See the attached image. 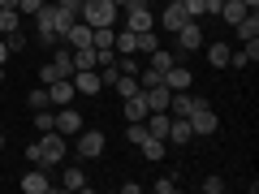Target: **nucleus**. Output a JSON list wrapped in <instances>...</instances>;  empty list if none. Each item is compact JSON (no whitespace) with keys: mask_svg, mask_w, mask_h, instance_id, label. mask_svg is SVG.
I'll return each instance as SVG.
<instances>
[{"mask_svg":"<svg viewBox=\"0 0 259 194\" xmlns=\"http://www.w3.org/2000/svg\"><path fill=\"white\" fill-rule=\"evenodd\" d=\"M259 61V39H250V43H242L238 52L229 56V65H238V69H246V65H255Z\"/></svg>","mask_w":259,"mask_h":194,"instance_id":"nucleus-20","label":"nucleus"},{"mask_svg":"<svg viewBox=\"0 0 259 194\" xmlns=\"http://www.w3.org/2000/svg\"><path fill=\"white\" fill-rule=\"evenodd\" d=\"M69 82H74V91H78V95H100V91H104L100 69H74V78H69Z\"/></svg>","mask_w":259,"mask_h":194,"instance_id":"nucleus-6","label":"nucleus"},{"mask_svg":"<svg viewBox=\"0 0 259 194\" xmlns=\"http://www.w3.org/2000/svg\"><path fill=\"white\" fill-rule=\"evenodd\" d=\"M69 52H74V69H95V47H69Z\"/></svg>","mask_w":259,"mask_h":194,"instance_id":"nucleus-28","label":"nucleus"},{"mask_svg":"<svg viewBox=\"0 0 259 194\" xmlns=\"http://www.w3.org/2000/svg\"><path fill=\"white\" fill-rule=\"evenodd\" d=\"M9 61V43H5V39H0V65Z\"/></svg>","mask_w":259,"mask_h":194,"instance_id":"nucleus-37","label":"nucleus"},{"mask_svg":"<svg viewBox=\"0 0 259 194\" xmlns=\"http://www.w3.org/2000/svg\"><path fill=\"white\" fill-rule=\"evenodd\" d=\"M112 5H117V9H121V5H125V0H112Z\"/></svg>","mask_w":259,"mask_h":194,"instance_id":"nucleus-39","label":"nucleus"},{"mask_svg":"<svg viewBox=\"0 0 259 194\" xmlns=\"http://www.w3.org/2000/svg\"><path fill=\"white\" fill-rule=\"evenodd\" d=\"M125 121H147V100H143V91L125 100Z\"/></svg>","mask_w":259,"mask_h":194,"instance_id":"nucleus-25","label":"nucleus"},{"mask_svg":"<svg viewBox=\"0 0 259 194\" xmlns=\"http://www.w3.org/2000/svg\"><path fill=\"white\" fill-rule=\"evenodd\" d=\"M91 35H95V26H87V22L78 18L74 26L65 30V47H91Z\"/></svg>","mask_w":259,"mask_h":194,"instance_id":"nucleus-14","label":"nucleus"},{"mask_svg":"<svg viewBox=\"0 0 259 194\" xmlns=\"http://www.w3.org/2000/svg\"><path fill=\"white\" fill-rule=\"evenodd\" d=\"M194 104H199V95H190V91H173V95H168V117H190Z\"/></svg>","mask_w":259,"mask_h":194,"instance_id":"nucleus-13","label":"nucleus"},{"mask_svg":"<svg viewBox=\"0 0 259 194\" xmlns=\"http://www.w3.org/2000/svg\"><path fill=\"white\" fill-rule=\"evenodd\" d=\"M160 82L168 86V91H190V82H194V74L186 69V65H173V69H164V78Z\"/></svg>","mask_w":259,"mask_h":194,"instance_id":"nucleus-12","label":"nucleus"},{"mask_svg":"<svg viewBox=\"0 0 259 194\" xmlns=\"http://www.w3.org/2000/svg\"><path fill=\"white\" fill-rule=\"evenodd\" d=\"M177 185H182V177H177V173H164V177H156V181H151V190H156V194H173Z\"/></svg>","mask_w":259,"mask_h":194,"instance_id":"nucleus-30","label":"nucleus"},{"mask_svg":"<svg viewBox=\"0 0 259 194\" xmlns=\"http://www.w3.org/2000/svg\"><path fill=\"white\" fill-rule=\"evenodd\" d=\"M233 35H238V43H250V39H259V13L250 9L246 18H242L238 26H233Z\"/></svg>","mask_w":259,"mask_h":194,"instance_id":"nucleus-18","label":"nucleus"},{"mask_svg":"<svg viewBox=\"0 0 259 194\" xmlns=\"http://www.w3.org/2000/svg\"><path fill=\"white\" fill-rule=\"evenodd\" d=\"M177 65V56L168 52V47H156V52H151V61H147V69H156L160 78H164V69H173Z\"/></svg>","mask_w":259,"mask_h":194,"instance_id":"nucleus-22","label":"nucleus"},{"mask_svg":"<svg viewBox=\"0 0 259 194\" xmlns=\"http://www.w3.org/2000/svg\"><path fill=\"white\" fill-rule=\"evenodd\" d=\"M0 147H5V134H0Z\"/></svg>","mask_w":259,"mask_h":194,"instance_id":"nucleus-40","label":"nucleus"},{"mask_svg":"<svg viewBox=\"0 0 259 194\" xmlns=\"http://www.w3.org/2000/svg\"><path fill=\"white\" fill-rule=\"evenodd\" d=\"M182 9H186V18H190V22H199L203 13H212V0H182Z\"/></svg>","mask_w":259,"mask_h":194,"instance_id":"nucleus-29","label":"nucleus"},{"mask_svg":"<svg viewBox=\"0 0 259 194\" xmlns=\"http://www.w3.org/2000/svg\"><path fill=\"white\" fill-rule=\"evenodd\" d=\"M18 9H0V35H9V30H18Z\"/></svg>","mask_w":259,"mask_h":194,"instance_id":"nucleus-33","label":"nucleus"},{"mask_svg":"<svg viewBox=\"0 0 259 194\" xmlns=\"http://www.w3.org/2000/svg\"><path fill=\"white\" fill-rule=\"evenodd\" d=\"M52 69H56V74H61V78H74V52H69V47H52Z\"/></svg>","mask_w":259,"mask_h":194,"instance_id":"nucleus-19","label":"nucleus"},{"mask_svg":"<svg viewBox=\"0 0 259 194\" xmlns=\"http://www.w3.org/2000/svg\"><path fill=\"white\" fill-rule=\"evenodd\" d=\"M39 78H44V86H48V82H56V78H61V74H56V69H52V61H48L44 69H39Z\"/></svg>","mask_w":259,"mask_h":194,"instance_id":"nucleus-36","label":"nucleus"},{"mask_svg":"<svg viewBox=\"0 0 259 194\" xmlns=\"http://www.w3.org/2000/svg\"><path fill=\"white\" fill-rule=\"evenodd\" d=\"M139 5H151V0H139Z\"/></svg>","mask_w":259,"mask_h":194,"instance_id":"nucleus-42","label":"nucleus"},{"mask_svg":"<svg viewBox=\"0 0 259 194\" xmlns=\"http://www.w3.org/2000/svg\"><path fill=\"white\" fill-rule=\"evenodd\" d=\"M61 190L82 194V190H87V173H82V168H65V173H61Z\"/></svg>","mask_w":259,"mask_h":194,"instance_id":"nucleus-21","label":"nucleus"},{"mask_svg":"<svg viewBox=\"0 0 259 194\" xmlns=\"http://www.w3.org/2000/svg\"><path fill=\"white\" fill-rule=\"evenodd\" d=\"M112 47H117L121 56H125V52H139V35H134V30H117V35H112Z\"/></svg>","mask_w":259,"mask_h":194,"instance_id":"nucleus-27","label":"nucleus"},{"mask_svg":"<svg viewBox=\"0 0 259 194\" xmlns=\"http://www.w3.org/2000/svg\"><path fill=\"white\" fill-rule=\"evenodd\" d=\"M121 9H125V30H134V35H147V30H156V13H151V5L125 0Z\"/></svg>","mask_w":259,"mask_h":194,"instance_id":"nucleus-2","label":"nucleus"},{"mask_svg":"<svg viewBox=\"0 0 259 194\" xmlns=\"http://www.w3.org/2000/svg\"><path fill=\"white\" fill-rule=\"evenodd\" d=\"M65 134H56V129H48V134H39V142H30L26 147V160L30 164H44V168H52V164H61L65 160Z\"/></svg>","mask_w":259,"mask_h":194,"instance_id":"nucleus-1","label":"nucleus"},{"mask_svg":"<svg viewBox=\"0 0 259 194\" xmlns=\"http://www.w3.org/2000/svg\"><path fill=\"white\" fill-rule=\"evenodd\" d=\"M0 39L9 43V52H22V47H26V35H22V30H9V35H0Z\"/></svg>","mask_w":259,"mask_h":194,"instance_id":"nucleus-34","label":"nucleus"},{"mask_svg":"<svg viewBox=\"0 0 259 194\" xmlns=\"http://www.w3.org/2000/svg\"><path fill=\"white\" fill-rule=\"evenodd\" d=\"M186 121H190V129H194V134H203V138L221 129V121H216V112H212V104H207V100H199V104H194V112H190Z\"/></svg>","mask_w":259,"mask_h":194,"instance_id":"nucleus-4","label":"nucleus"},{"mask_svg":"<svg viewBox=\"0 0 259 194\" xmlns=\"http://www.w3.org/2000/svg\"><path fill=\"white\" fill-rule=\"evenodd\" d=\"M74 82H69V78H56V82H48V104H52V108H65V104H74Z\"/></svg>","mask_w":259,"mask_h":194,"instance_id":"nucleus-7","label":"nucleus"},{"mask_svg":"<svg viewBox=\"0 0 259 194\" xmlns=\"http://www.w3.org/2000/svg\"><path fill=\"white\" fill-rule=\"evenodd\" d=\"M22 190H26V194H48V190H52V181H48V168L35 164L26 177H22Z\"/></svg>","mask_w":259,"mask_h":194,"instance_id":"nucleus-9","label":"nucleus"},{"mask_svg":"<svg viewBox=\"0 0 259 194\" xmlns=\"http://www.w3.org/2000/svg\"><path fill=\"white\" fill-rule=\"evenodd\" d=\"M194 138V129L186 117H168V142H177V147H186V142Z\"/></svg>","mask_w":259,"mask_h":194,"instance_id":"nucleus-16","label":"nucleus"},{"mask_svg":"<svg viewBox=\"0 0 259 194\" xmlns=\"http://www.w3.org/2000/svg\"><path fill=\"white\" fill-rule=\"evenodd\" d=\"M186 22H190V18H186V9H182V5H168V9H160V26H164V30H173V35L186 26Z\"/></svg>","mask_w":259,"mask_h":194,"instance_id":"nucleus-17","label":"nucleus"},{"mask_svg":"<svg viewBox=\"0 0 259 194\" xmlns=\"http://www.w3.org/2000/svg\"><path fill=\"white\" fill-rule=\"evenodd\" d=\"M168 86L156 82V86H143V100H147V112H168Z\"/></svg>","mask_w":259,"mask_h":194,"instance_id":"nucleus-10","label":"nucleus"},{"mask_svg":"<svg viewBox=\"0 0 259 194\" xmlns=\"http://www.w3.org/2000/svg\"><path fill=\"white\" fill-rule=\"evenodd\" d=\"M0 82H5V65H0Z\"/></svg>","mask_w":259,"mask_h":194,"instance_id":"nucleus-38","label":"nucleus"},{"mask_svg":"<svg viewBox=\"0 0 259 194\" xmlns=\"http://www.w3.org/2000/svg\"><path fill=\"white\" fill-rule=\"evenodd\" d=\"M225 185H229L225 177H207V181H203V194H225Z\"/></svg>","mask_w":259,"mask_h":194,"instance_id":"nucleus-35","label":"nucleus"},{"mask_svg":"<svg viewBox=\"0 0 259 194\" xmlns=\"http://www.w3.org/2000/svg\"><path fill=\"white\" fill-rule=\"evenodd\" d=\"M177 43H182V52H199V47H203V30H199V22H186V26L177 30Z\"/></svg>","mask_w":259,"mask_h":194,"instance_id":"nucleus-15","label":"nucleus"},{"mask_svg":"<svg viewBox=\"0 0 259 194\" xmlns=\"http://www.w3.org/2000/svg\"><path fill=\"white\" fill-rule=\"evenodd\" d=\"M168 5H182V0H168Z\"/></svg>","mask_w":259,"mask_h":194,"instance_id":"nucleus-41","label":"nucleus"},{"mask_svg":"<svg viewBox=\"0 0 259 194\" xmlns=\"http://www.w3.org/2000/svg\"><path fill=\"white\" fill-rule=\"evenodd\" d=\"M229 56H233L229 43H207V65H212V69H225V65H229Z\"/></svg>","mask_w":259,"mask_h":194,"instance_id":"nucleus-23","label":"nucleus"},{"mask_svg":"<svg viewBox=\"0 0 259 194\" xmlns=\"http://www.w3.org/2000/svg\"><path fill=\"white\" fill-rule=\"evenodd\" d=\"M26 104H30V112H39V108H52V104H48V86H35V91L26 95Z\"/></svg>","mask_w":259,"mask_h":194,"instance_id":"nucleus-31","label":"nucleus"},{"mask_svg":"<svg viewBox=\"0 0 259 194\" xmlns=\"http://www.w3.org/2000/svg\"><path fill=\"white\" fill-rule=\"evenodd\" d=\"M246 5H242V0H221V5H216V18H221L225 22V26H238V22L242 18H246Z\"/></svg>","mask_w":259,"mask_h":194,"instance_id":"nucleus-11","label":"nucleus"},{"mask_svg":"<svg viewBox=\"0 0 259 194\" xmlns=\"http://www.w3.org/2000/svg\"><path fill=\"white\" fill-rule=\"evenodd\" d=\"M74 138H78V156H82V160H95V156H104V147H108L100 129H78Z\"/></svg>","mask_w":259,"mask_h":194,"instance_id":"nucleus-5","label":"nucleus"},{"mask_svg":"<svg viewBox=\"0 0 259 194\" xmlns=\"http://www.w3.org/2000/svg\"><path fill=\"white\" fill-rule=\"evenodd\" d=\"M35 129H39V134H48V129H56V112L39 108V112H35Z\"/></svg>","mask_w":259,"mask_h":194,"instance_id":"nucleus-32","label":"nucleus"},{"mask_svg":"<svg viewBox=\"0 0 259 194\" xmlns=\"http://www.w3.org/2000/svg\"><path fill=\"white\" fill-rule=\"evenodd\" d=\"M78 129H82V112H74V104H65V108L56 112V134H65V138H74Z\"/></svg>","mask_w":259,"mask_h":194,"instance_id":"nucleus-8","label":"nucleus"},{"mask_svg":"<svg viewBox=\"0 0 259 194\" xmlns=\"http://www.w3.org/2000/svg\"><path fill=\"white\" fill-rule=\"evenodd\" d=\"M78 18H82L87 26H112L117 5H112V0H82V13H78Z\"/></svg>","mask_w":259,"mask_h":194,"instance_id":"nucleus-3","label":"nucleus"},{"mask_svg":"<svg viewBox=\"0 0 259 194\" xmlns=\"http://www.w3.org/2000/svg\"><path fill=\"white\" fill-rule=\"evenodd\" d=\"M48 5H56V0H48Z\"/></svg>","mask_w":259,"mask_h":194,"instance_id":"nucleus-43","label":"nucleus"},{"mask_svg":"<svg viewBox=\"0 0 259 194\" xmlns=\"http://www.w3.org/2000/svg\"><path fill=\"white\" fill-rule=\"evenodd\" d=\"M139 147H143V156H147L151 164H156V160H164L168 142H164V138H156V134H147V142H139Z\"/></svg>","mask_w":259,"mask_h":194,"instance_id":"nucleus-26","label":"nucleus"},{"mask_svg":"<svg viewBox=\"0 0 259 194\" xmlns=\"http://www.w3.org/2000/svg\"><path fill=\"white\" fill-rule=\"evenodd\" d=\"M112 86H117V95H121V100H130V95H139V91H143L134 74H117V78H112Z\"/></svg>","mask_w":259,"mask_h":194,"instance_id":"nucleus-24","label":"nucleus"}]
</instances>
